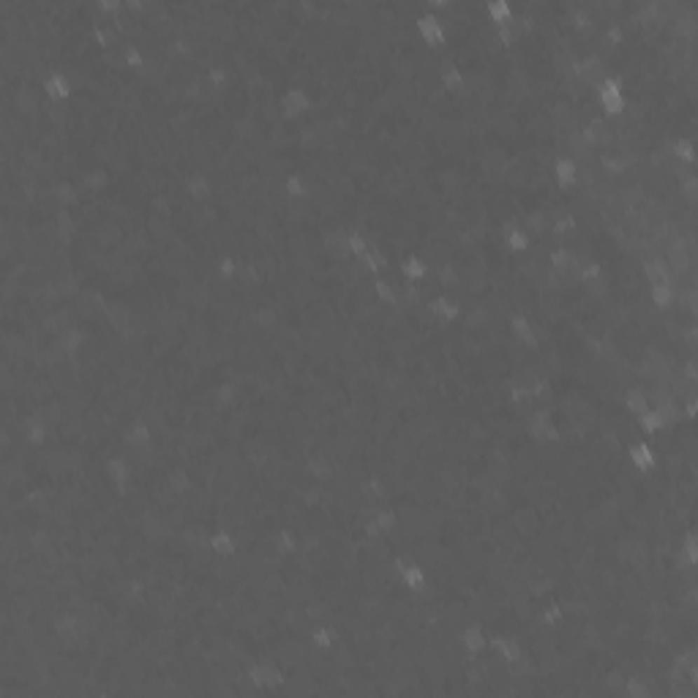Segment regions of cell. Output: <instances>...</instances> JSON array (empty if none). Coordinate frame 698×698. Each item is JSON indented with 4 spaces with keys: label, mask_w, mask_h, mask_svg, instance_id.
<instances>
[{
    "label": "cell",
    "mask_w": 698,
    "mask_h": 698,
    "mask_svg": "<svg viewBox=\"0 0 698 698\" xmlns=\"http://www.w3.org/2000/svg\"><path fill=\"white\" fill-rule=\"evenodd\" d=\"M150 442H153V428L148 423H131L128 431L123 434V439H121V456H123L125 448L142 450L148 448Z\"/></svg>",
    "instance_id": "cell-9"
},
{
    "label": "cell",
    "mask_w": 698,
    "mask_h": 698,
    "mask_svg": "<svg viewBox=\"0 0 698 698\" xmlns=\"http://www.w3.org/2000/svg\"><path fill=\"white\" fill-rule=\"evenodd\" d=\"M605 275V268L600 265V262H584L581 265V281L584 284H595V281H600Z\"/></svg>",
    "instance_id": "cell-27"
},
{
    "label": "cell",
    "mask_w": 698,
    "mask_h": 698,
    "mask_svg": "<svg viewBox=\"0 0 698 698\" xmlns=\"http://www.w3.org/2000/svg\"><path fill=\"white\" fill-rule=\"evenodd\" d=\"M439 85L450 90V93H456V90H461L464 88V71L456 66V60L448 63V66H442V71H439Z\"/></svg>",
    "instance_id": "cell-18"
},
{
    "label": "cell",
    "mask_w": 698,
    "mask_h": 698,
    "mask_svg": "<svg viewBox=\"0 0 698 698\" xmlns=\"http://www.w3.org/2000/svg\"><path fill=\"white\" fill-rule=\"evenodd\" d=\"M308 107H311V99H308V93L303 88H287L284 90V96H281V112H284V118L298 121V118H303L308 112Z\"/></svg>",
    "instance_id": "cell-4"
},
{
    "label": "cell",
    "mask_w": 698,
    "mask_h": 698,
    "mask_svg": "<svg viewBox=\"0 0 698 698\" xmlns=\"http://www.w3.org/2000/svg\"><path fill=\"white\" fill-rule=\"evenodd\" d=\"M369 251H371V246H369L366 235H360V232H352V235H349V254H352L355 259H366Z\"/></svg>",
    "instance_id": "cell-26"
},
{
    "label": "cell",
    "mask_w": 698,
    "mask_h": 698,
    "mask_svg": "<svg viewBox=\"0 0 698 698\" xmlns=\"http://www.w3.org/2000/svg\"><path fill=\"white\" fill-rule=\"evenodd\" d=\"M210 551H213L216 556H221V559L235 556V551H238V540H235V535H232V532H226V529H216V532L210 535Z\"/></svg>",
    "instance_id": "cell-13"
},
{
    "label": "cell",
    "mask_w": 698,
    "mask_h": 698,
    "mask_svg": "<svg viewBox=\"0 0 698 698\" xmlns=\"http://www.w3.org/2000/svg\"><path fill=\"white\" fill-rule=\"evenodd\" d=\"M673 156H676V161H682V164H696V142L693 139H687V137H679V139H673Z\"/></svg>",
    "instance_id": "cell-22"
},
{
    "label": "cell",
    "mask_w": 698,
    "mask_h": 698,
    "mask_svg": "<svg viewBox=\"0 0 698 698\" xmlns=\"http://www.w3.org/2000/svg\"><path fill=\"white\" fill-rule=\"evenodd\" d=\"M374 295L382 306H396L399 303V289L390 278H382V275H374Z\"/></svg>",
    "instance_id": "cell-17"
},
{
    "label": "cell",
    "mask_w": 698,
    "mask_h": 698,
    "mask_svg": "<svg viewBox=\"0 0 698 698\" xmlns=\"http://www.w3.org/2000/svg\"><path fill=\"white\" fill-rule=\"evenodd\" d=\"M415 27H418V36L423 39L428 47H442V44L448 41L445 27L439 25V20H437L431 11L420 14V17H418V22H415Z\"/></svg>",
    "instance_id": "cell-6"
},
{
    "label": "cell",
    "mask_w": 698,
    "mask_h": 698,
    "mask_svg": "<svg viewBox=\"0 0 698 698\" xmlns=\"http://www.w3.org/2000/svg\"><path fill=\"white\" fill-rule=\"evenodd\" d=\"M428 311H431L439 322H445V324L456 322V320L461 317V306H458L453 298H448V295H437V298H431V303H428Z\"/></svg>",
    "instance_id": "cell-11"
},
{
    "label": "cell",
    "mask_w": 698,
    "mask_h": 698,
    "mask_svg": "<svg viewBox=\"0 0 698 698\" xmlns=\"http://www.w3.org/2000/svg\"><path fill=\"white\" fill-rule=\"evenodd\" d=\"M183 191L191 197V200L197 202H207L213 197V183H210V177L202 172H194L189 174L186 180H183Z\"/></svg>",
    "instance_id": "cell-12"
},
{
    "label": "cell",
    "mask_w": 698,
    "mask_h": 698,
    "mask_svg": "<svg viewBox=\"0 0 698 698\" xmlns=\"http://www.w3.org/2000/svg\"><path fill=\"white\" fill-rule=\"evenodd\" d=\"M526 434L535 439V442H556L559 439V431L554 425V418L546 406H538L529 420H526Z\"/></svg>",
    "instance_id": "cell-2"
},
{
    "label": "cell",
    "mask_w": 698,
    "mask_h": 698,
    "mask_svg": "<svg viewBox=\"0 0 698 698\" xmlns=\"http://www.w3.org/2000/svg\"><path fill=\"white\" fill-rule=\"evenodd\" d=\"M627 458L633 464V470L638 472H652L657 467V453H655V445L647 442V439H638L627 448Z\"/></svg>",
    "instance_id": "cell-5"
},
{
    "label": "cell",
    "mask_w": 698,
    "mask_h": 698,
    "mask_svg": "<svg viewBox=\"0 0 698 698\" xmlns=\"http://www.w3.org/2000/svg\"><path fill=\"white\" fill-rule=\"evenodd\" d=\"M644 278H647V284H663V281H671L673 284V275H671V268L663 262V259H647L644 262Z\"/></svg>",
    "instance_id": "cell-15"
},
{
    "label": "cell",
    "mask_w": 698,
    "mask_h": 698,
    "mask_svg": "<svg viewBox=\"0 0 698 698\" xmlns=\"http://www.w3.org/2000/svg\"><path fill=\"white\" fill-rule=\"evenodd\" d=\"M216 273H219V278H224V281H232V278H238V271H240V262L235 259V256H229V254H224V256H219L216 259Z\"/></svg>",
    "instance_id": "cell-24"
},
{
    "label": "cell",
    "mask_w": 698,
    "mask_h": 698,
    "mask_svg": "<svg viewBox=\"0 0 698 698\" xmlns=\"http://www.w3.org/2000/svg\"><path fill=\"white\" fill-rule=\"evenodd\" d=\"M598 104L600 109L608 115V118H617L624 112V82L622 76H608L598 90Z\"/></svg>",
    "instance_id": "cell-1"
},
{
    "label": "cell",
    "mask_w": 698,
    "mask_h": 698,
    "mask_svg": "<svg viewBox=\"0 0 698 698\" xmlns=\"http://www.w3.org/2000/svg\"><path fill=\"white\" fill-rule=\"evenodd\" d=\"M622 401H624V409H627V412H630V415H633L636 420H638V418H641V415L647 412L649 406H652V404H649V396H647V390H644V388H630V390L624 393Z\"/></svg>",
    "instance_id": "cell-14"
},
{
    "label": "cell",
    "mask_w": 698,
    "mask_h": 698,
    "mask_svg": "<svg viewBox=\"0 0 698 698\" xmlns=\"http://www.w3.org/2000/svg\"><path fill=\"white\" fill-rule=\"evenodd\" d=\"M399 273L404 281H423L428 275V262H423L420 256H406L399 265Z\"/></svg>",
    "instance_id": "cell-16"
},
{
    "label": "cell",
    "mask_w": 698,
    "mask_h": 698,
    "mask_svg": "<svg viewBox=\"0 0 698 698\" xmlns=\"http://www.w3.org/2000/svg\"><path fill=\"white\" fill-rule=\"evenodd\" d=\"M551 174H554L559 189H573L578 183V167H575V161L570 156H559L554 161V167H551Z\"/></svg>",
    "instance_id": "cell-8"
},
{
    "label": "cell",
    "mask_w": 698,
    "mask_h": 698,
    "mask_svg": "<svg viewBox=\"0 0 698 698\" xmlns=\"http://www.w3.org/2000/svg\"><path fill=\"white\" fill-rule=\"evenodd\" d=\"M44 93L50 101H69L71 96V79L63 71H50L44 76Z\"/></svg>",
    "instance_id": "cell-10"
},
{
    "label": "cell",
    "mask_w": 698,
    "mask_h": 698,
    "mask_svg": "<svg viewBox=\"0 0 698 698\" xmlns=\"http://www.w3.org/2000/svg\"><path fill=\"white\" fill-rule=\"evenodd\" d=\"M284 194L295 202L306 200V197H308V183H306L298 172L287 174V177H284Z\"/></svg>",
    "instance_id": "cell-20"
},
{
    "label": "cell",
    "mask_w": 698,
    "mask_h": 698,
    "mask_svg": "<svg viewBox=\"0 0 698 698\" xmlns=\"http://www.w3.org/2000/svg\"><path fill=\"white\" fill-rule=\"evenodd\" d=\"M507 327H510L513 338H516V341H521L524 347H529V349L540 347V338H538V333H535V327H532V322H529V317H526V314H510Z\"/></svg>",
    "instance_id": "cell-7"
},
{
    "label": "cell",
    "mask_w": 698,
    "mask_h": 698,
    "mask_svg": "<svg viewBox=\"0 0 698 698\" xmlns=\"http://www.w3.org/2000/svg\"><path fill=\"white\" fill-rule=\"evenodd\" d=\"M624 698H655L647 679L641 676H627L624 679Z\"/></svg>",
    "instance_id": "cell-23"
},
{
    "label": "cell",
    "mask_w": 698,
    "mask_h": 698,
    "mask_svg": "<svg viewBox=\"0 0 698 698\" xmlns=\"http://www.w3.org/2000/svg\"><path fill=\"white\" fill-rule=\"evenodd\" d=\"M486 17H488L494 25H502V22H510L513 8H510L507 0H486Z\"/></svg>",
    "instance_id": "cell-19"
},
{
    "label": "cell",
    "mask_w": 698,
    "mask_h": 698,
    "mask_svg": "<svg viewBox=\"0 0 698 698\" xmlns=\"http://www.w3.org/2000/svg\"><path fill=\"white\" fill-rule=\"evenodd\" d=\"M549 265L554 273L568 278L570 284H578V281H581V262H578V256H575L570 249H565V246L554 249L549 254Z\"/></svg>",
    "instance_id": "cell-3"
},
{
    "label": "cell",
    "mask_w": 698,
    "mask_h": 698,
    "mask_svg": "<svg viewBox=\"0 0 698 698\" xmlns=\"http://www.w3.org/2000/svg\"><path fill=\"white\" fill-rule=\"evenodd\" d=\"M371 519H374V524L379 526V532H382L385 538L396 529V513H393L390 507H379V510H374V516H371Z\"/></svg>",
    "instance_id": "cell-25"
},
{
    "label": "cell",
    "mask_w": 698,
    "mask_h": 698,
    "mask_svg": "<svg viewBox=\"0 0 698 698\" xmlns=\"http://www.w3.org/2000/svg\"><path fill=\"white\" fill-rule=\"evenodd\" d=\"M502 235H505V246H507V251L524 254V251L529 249V235L524 232V226H513V229H507V232H502Z\"/></svg>",
    "instance_id": "cell-21"
}]
</instances>
